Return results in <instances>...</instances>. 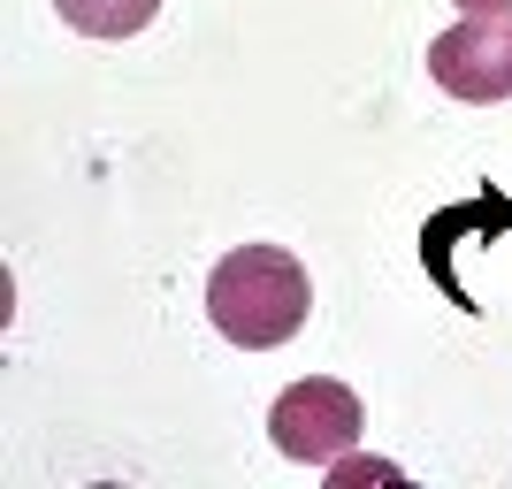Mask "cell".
I'll return each mask as SVG.
<instances>
[{"mask_svg":"<svg viewBox=\"0 0 512 489\" xmlns=\"http://www.w3.org/2000/svg\"><path fill=\"white\" fill-rule=\"evenodd\" d=\"M207 314L230 344L276 352V344H291L306 329L314 283H306V268L283 245H237V253L214 260V276H207Z\"/></svg>","mask_w":512,"mask_h":489,"instance_id":"obj_1","label":"cell"},{"mask_svg":"<svg viewBox=\"0 0 512 489\" xmlns=\"http://www.w3.org/2000/svg\"><path fill=\"white\" fill-rule=\"evenodd\" d=\"M268 436H276L283 459L329 467V459H344V451L360 444V398H352L337 375H306V383H291L268 405Z\"/></svg>","mask_w":512,"mask_h":489,"instance_id":"obj_2","label":"cell"},{"mask_svg":"<svg viewBox=\"0 0 512 489\" xmlns=\"http://www.w3.org/2000/svg\"><path fill=\"white\" fill-rule=\"evenodd\" d=\"M428 77L451 100H512V16H467L428 46Z\"/></svg>","mask_w":512,"mask_h":489,"instance_id":"obj_3","label":"cell"},{"mask_svg":"<svg viewBox=\"0 0 512 489\" xmlns=\"http://www.w3.org/2000/svg\"><path fill=\"white\" fill-rule=\"evenodd\" d=\"M467 230H512V199L497 192V184H482V192H474V207H451V214H436V222L421 230L428 276L451 291V306H467V314H474V298L459 291V276H451V237H467Z\"/></svg>","mask_w":512,"mask_h":489,"instance_id":"obj_4","label":"cell"},{"mask_svg":"<svg viewBox=\"0 0 512 489\" xmlns=\"http://www.w3.org/2000/svg\"><path fill=\"white\" fill-rule=\"evenodd\" d=\"M62 8L69 31H85V39H130V31H146L161 16V0H54Z\"/></svg>","mask_w":512,"mask_h":489,"instance_id":"obj_5","label":"cell"},{"mask_svg":"<svg viewBox=\"0 0 512 489\" xmlns=\"http://www.w3.org/2000/svg\"><path fill=\"white\" fill-rule=\"evenodd\" d=\"M337 482H398V459H329V489Z\"/></svg>","mask_w":512,"mask_h":489,"instance_id":"obj_6","label":"cell"},{"mask_svg":"<svg viewBox=\"0 0 512 489\" xmlns=\"http://www.w3.org/2000/svg\"><path fill=\"white\" fill-rule=\"evenodd\" d=\"M467 16H512V0H459Z\"/></svg>","mask_w":512,"mask_h":489,"instance_id":"obj_7","label":"cell"}]
</instances>
